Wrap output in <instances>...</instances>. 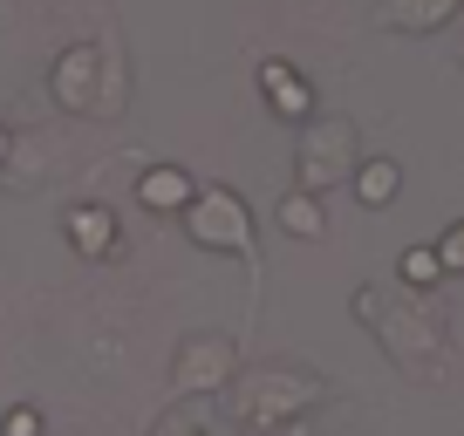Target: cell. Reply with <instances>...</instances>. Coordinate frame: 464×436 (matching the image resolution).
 <instances>
[{"label": "cell", "instance_id": "cell-1", "mask_svg": "<svg viewBox=\"0 0 464 436\" xmlns=\"http://www.w3.org/2000/svg\"><path fill=\"white\" fill-rule=\"evenodd\" d=\"M191 239L218 252H253V218L232 191H198L191 198Z\"/></svg>", "mask_w": 464, "mask_h": 436}, {"label": "cell", "instance_id": "cell-2", "mask_svg": "<svg viewBox=\"0 0 464 436\" xmlns=\"http://www.w3.org/2000/svg\"><path fill=\"white\" fill-rule=\"evenodd\" d=\"M348 171H355V164H348V130H342V123H334V130H321L314 144L301 150V177H307L314 191L334 185V177H348Z\"/></svg>", "mask_w": 464, "mask_h": 436}, {"label": "cell", "instance_id": "cell-3", "mask_svg": "<svg viewBox=\"0 0 464 436\" xmlns=\"http://www.w3.org/2000/svg\"><path fill=\"white\" fill-rule=\"evenodd\" d=\"M62 225H69V246L75 252H110L116 246V218L102 212V204H69Z\"/></svg>", "mask_w": 464, "mask_h": 436}, {"label": "cell", "instance_id": "cell-4", "mask_svg": "<svg viewBox=\"0 0 464 436\" xmlns=\"http://www.w3.org/2000/svg\"><path fill=\"white\" fill-rule=\"evenodd\" d=\"M137 198H144L150 212H178V204H191L198 191H191V177L178 171V164H158V171L137 177Z\"/></svg>", "mask_w": 464, "mask_h": 436}, {"label": "cell", "instance_id": "cell-5", "mask_svg": "<svg viewBox=\"0 0 464 436\" xmlns=\"http://www.w3.org/2000/svg\"><path fill=\"white\" fill-rule=\"evenodd\" d=\"M260 82H266V96H274V109H280V117H294V123H301L307 109H314L307 82H301V75L287 69V62H266V69H260Z\"/></svg>", "mask_w": 464, "mask_h": 436}, {"label": "cell", "instance_id": "cell-6", "mask_svg": "<svg viewBox=\"0 0 464 436\" xmlns=\"http://www.w3.org/2000/svg\"><path fill=\"white\" fill-rule=\"evenodd\" d=\"M396 191H403V171H396L390 157H369V164H355V198H362V204H390Z\"/></svg>", "mask_w": 464, "mask_h": 436}, {"label": "cell", "instance_id": "cell-7", "mask_svg": "<svg viewBox=\"0 0 464 436\" xmlns=\"http://www.w3.org/2000/svg\"><path fill=\"white\" fill-rule=\"evenodd\" d=\"M280 225H287L294 239H321V204H314V191H294V198H280Z\"/></svg>", "mask_w": 464, "mask_h": 436}, {"label": "cell", "instance_id": "cell-8", "mask_svg": "<svg viewBox=\"0 0 464 436\" xmlns=\"http://www.w3.org/2000/svg\"><path fill=\"white\" fill-rule=\"evenodd\" d=\"M450 7H458V0H390L382 14H390L396 28H437V21H450Z\"/></svg>", "mask_w": 464, "mask_h": 436}, {"label": "cell", "instance_id": "cell-9", "mask_svg": "<svg viewBox=\"0 0 464 436\" xmlns=\"http://www.w3.org/2000/svg\"><path fill=\"white\" fill-rule=\"evenodd\" d=\"M396 273H403L410 287H437V280H444V260H437V246H410L403 260H396Z\"/></svg>", "mask_w": 464, "mask_h": 436}, {"label": "cell", "instance_id": "cell-10", "mask_svg": "<svg viewBox=\"0 0 464 436\" xmlns=\"http://www.w3.org/2000/svg\"><path fill=\"white\" fill-rule=\"evenodd\" d=\"M437 260H444V273H464V225H450V232L437 239Z\"/></svg>", "mask_w": 464, "mask_h": 436}, {"label": "cell", "instance_id": "cell-11", "mask_svg": "<svg viewBox=\"0 0 464 436\" xmlns=\"http://www.w3.org/2000/svg\"><path fill=\"white\" fill-rule=\"evenodd\" d=\"M42 430V416H34V409H14V416H7V436H34Z\"/></svg>", "mask_w": 464, "mask_h": 436}]
</instances>
